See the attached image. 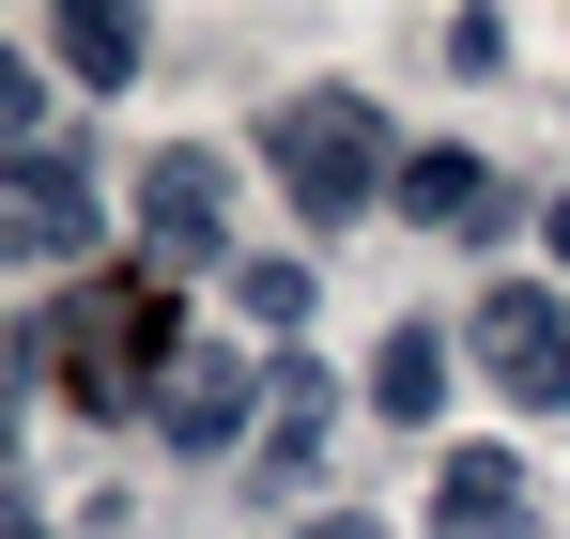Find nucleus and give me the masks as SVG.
I'll return each instance as SVG.
<instances>
[{
  "instance_id": "9d476101",
  "label": "nucleus",
  "mask_w": 570,
  "mask_h": 539,
  "mask_svg": "<svg viewBox=\"0 0 570 539\" xmlns=\"http://www.w3.org/2000/svg\"><path fill=\"white\" fill-rule=\"evenodd\" d=\"M232 293H247V324H308V263H247Z\"/></svg>"
},
{
  "instance_id": "20e7f679",
  "label": "nucleus",
  "mask_w": 570,
  "mask_h": 539,
  "mask_svg": "<svg viewBox=\"0 0 570 539\" xmlns=\"http://www.w3.org/2000/svg\"><path fill=\"white\" fill-rule=\"evenodd\" d=\"M263 385H278V370H247V355H170V385H155V432H170V448H247V416H263Z\"/></svg>"
},
{
  "instance_id": "9b49d317",
  "label": "nucleus",
  "mask_w": 570,
  "mask_h": 539,
  "mask_svg": "<svg viewBox=\"0 0 570 539\" xmlns=\"http://www.w3.org/2000/svg\"><path fill=\"white\" fill-rule=\"evenodd\" d=\"M293 539H385V525H371V509H340V525H293Z\"/></svg>"
},
{
  "instance_id": "39448f33",
  "label": "nucleus",
  "mask_w": 570,
  "mask_h": 539,
  "mask_svg": "<svg viewBox=\"0 0 570 539\" xmlns=\"http://www.w3.org/2000/svg\"><path fill=\"white\" fill-rule=\"evenodd\" d=\"M216 216H232V170H216L200 139H170V155H139V232H155L170 263H200V247H216Z\"/></svg>"
},
{
  "instance_id": "f03ea898",
  "label": "nucleus",
  "mask_w": 570,
  "mask_h": 539,
  "mask_svg": "<svg viewBox=\"0 0 570 539\" xmlns=\"http://www.w3.org/2000/svg\"><path fill=\"white\" fill-rule=\"evenodd\" d=\"M478 355H493V385L524 416H570V293L556 277H493L478 293Z\"/></svg>"
},
{
  "instance_id": "0eeeda50",
  "label": "nucleus",
  "mask_w": 570,
  "mask_h": 539,
  "mask_svg": "<svg viewBox=\"0 0 570 539\" xmlns=\"http://www.w3.org/2000/svg\"><path fill=\"white\" fill-rule=\"evenodd\" d=\"M401 216H432V232H509V185L478 170L463 139H432V155H401Z\"/></svg>"
},
{
  "instance_id": "1a4fd4ad",
  "label": "nucleus",
  "mask_w": 570,
  "mask_h": 539,
  "mask_svg": "<svg viewBox=\"0 0 570 539\" xmlns=\"http://www.w3.org/2000/svg\"><path fill=\"white\" fill-rule=\"evenodd\" d=\"M47 47H62V62H78L94 92H124V78H139V16H62Z\"/></svg>"
},
{
  "instance_id": "f257e3e1",
  "label": "nucleus",
  "mask_w": 570,
  "mask_h": 539,
  "mask_svg": "<svg viewBox=\"0 0 570 539\" xmlns=\"http://www.w3.org/2000/svg\"><path fill=\"white\" fill-rule=\"evenodd\" d=\"M263 170L293 185V216H308V232L371 216V185L401 200V170H385V124H371V92H293L278 124H263Z\"/></svg>"
},
{
  "instance_id": "7ed1b4c3",
  "label": "nucleus",
  "mask_w": 570,
  "mask_h": 539,
  "mask_svg": "<svg viewBox=\"0 0 570 539\" xmlns=\"http://www.w3.org/2000/svg\"><path fill=\"white\" fill-rule=\"evenodd\" d=\"M0 232H16V263H78L94 247V139L78 124L31 139V155H0Z\"/></svg>"
},
{
  "instance_id": "423d86ee",
  "label": "nucleus",
  "mask_w": 570,
  "mask_h": 539,
  "mask_svg": "<svg viewBox=\"0 0 570 539\" xmlns=\"http://www.w3.org/2000/svg\"><path fill=\"white\" fill-rule=\"evenodd\" d=\"M432 493H448V509H432V539H524V525H540V478H524L509 448H448V478H432Z\"/></svg>"
},
{
  "instance_id": "6e6552de",
  "label": "nucleus",
  "mask_w": 570,
  "mask_h": 539,
  "mask_svg": "<svg viewBox=\"0 0 570 539\" xmlns=\"http://www.w3.org/2000/svg\"><path fill=\"white\" fill-rule=\"evenodd\" d=\"M371 416H401V432L448 416V340H432V324H401V340L371 355Z\"/></svg>"
},
{
  "instance_id": "f8f14e48",
  "label": "nucleus",
  "mask_w": 570,
  "mask_h": 539,
  "mask_svg": "<svg viewBox=\"0 0 570 539\" xmlns=\"http://www.w3.org/2000/svg\"><path fill=\"white\" fill-rule=\"evenodd\" d=\"M556 263H570V200H556Z\"/></svg>"
}]
</instances>
